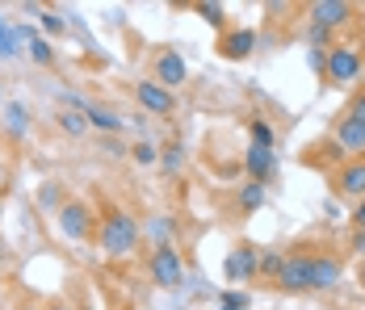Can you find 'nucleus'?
<instances>
[{"instance_id":"1","label":"nucleus","mask_w":365,"mask_h":310,"mask_svg":"<svg viewBox=\"0 0 365 310\" xmlns=\"http://www.w3.org/2000/svg\"><path fill=\"white\" fill-rule=\"evenodd\" d=\"M97 239H101V252H106L110 260H126V256L139 252V243H143V227L135 222V214H126V210H110V214L101 218Z\"/></svg>"},{"instance_id":"2","label":"nucleus","mask_w":365,"mask_h":310,"mask_svg":"<svg viewBox=\"0 0 365 310\" xmlns=\"http://www.w3.org/2000/svg\"><path fill=\"white\" fill-rule=\"evenodd\" d=\"M55 227H59V235L72 243H84L97 235V214L88 202H80V197H68L63 206L55 210Z\"/></svg>"},{"instance_id":"3","label":"nucleus","mask_w":365,"mask_h":310,"mask_svg":"<svg viewBox=\"0 0 365 310\" xmlns=\"http://www.w3.org/2000/svg\"><path fill=\"white\" fill-rule=\"evenodd\" d=\"M147 273L160 289H181L185 285V260L177 247H151L147 256Z\"/></svg>"},{"instance_id":"4","label":"nucleus","mask_w":365,"mask_h":310,"mask_svg":"<svg viewBox=\"0 0 365 310\" xmlns=\"http://www.w3.org/2000/svg\"><path fill=\"white\" fill-rule=\"evenodd\" d=\"M361 68L365 59L357 46H328V55H324V76L331 84H353L361 76Z\"/></svg>"},{"instance_id":"5","label":"nucleus","mask_w":365,"mask_h":310,"mask_svg":"<svg viewBox=\"0 0 365 310\" xmlns=\"http://www.w3.org/2000/svg\"><path fill=\"white\" fill-rule=\"evenodd\" d=\"M135 101L143 105L147 113H155V118H173V113H177V93L160 88L155 80H139V84H135Z\"/></svg>"},{"instance_id":"6","label":"nucleus","mask_w":365,"mask_h":310,"mask_svg":"<svg viewBox=\"0 0 365 310\" xmlns=\"http://www.w3.org/2000/svg\"><path fill=\"white\" fill-rule=\"evenodd\" d=\"M273 281H277V289H286V294H302V289H311V256L290 252L286 264H282V273L273 277Z\"/></svg>"},{"instance_id":"7","label":"nucleus","mask_w":365,"mask_h":310,"mask_svg":"<svg viewBox=\"0 0 365 310\" xmlns=\"http://www.w3.org/2000/svg\"><path fill=\"white\" fill-rule=\"evenodd\" d=\"M307 13H311V26H319V30H336L353 17V9L344 0H315V4H307Z\"/></svg>"},{"instance_id":"8","label":"nucleus","mask_w":365,"mask_h":310,"mask_svg":"<svg viewBox=\"0 0 365 310\" xmlns=\"http://www.w3.org/2000/svg\"><path fill=\"white\" fill-rule=\"evenodd\" d=\"M256 260H260V252L244 243V247H235V252L222 260V273H227V281H235V285H240V281H252L256 277Z\"/></svg>"},{"instance_id":"9","label":"nucleus","mask_w":365,"mask_h":310,"mask_svg":"<svg viewBox=\"0 0 365 310\" xmlns=\"http://www.w3.org/2000/svg\"><path fill=\"white\" fill-rule=\"evenodd\" d=\"M185 76H189V68H185V59L177 55V51H164V55H155V84L160 88H177V84H185Z\"/></svg>"},{"instance_id":"10","label":"nucleus","mask_w":365,"mask_h":310,"mask_svg":"<svg viewBox=\"0 0 365 310\" xmlns=\"http://www.w3.org/2000/svg\"><path fill=\"white\" fill-rule=\"evenodd\" d=\"M336 193H340V197L361 202V197H365V160H349V164L336 172Z\"/></svg>"},{"instance_id":"11","label":"nucleus","mask_w":365,"mask_h":310,"mask_svg":"<svg viewBox=\"0 0 365 310\" xmlns=\"http://www.w3.org/2000/svg\"><path fill=\"white\" fill-rule=\"evenodd\" d=\"M244 168H248V176H252L256 185H269L273 172H277V155H273V151H264V147H252V143H248V151H244Z\"/></svg>"},{"instance_id":"12","label":"nucleus","mask_w":365,"mask_h":310,"mask_svg":"<svg viewBox=\"0 0 365 310\" xmlns=\"http://www.w3.org/2000/svg\"><path fill=\"white\" fill-rule=\"evenodd\" d=\"M336 147H340L344 155H357V160H361V151H365V122H357V118H340V122H336Z\"/></svg>"},{"instance_id":"13","label":"nucleus","mask_w":365,"mask_h":310,"mask_svg":"<svg viewBox=\"0 0 365 310\" xmlns=\"http://www.w3.org/2000/svg\"><path fill=\"white\" fill-rule=\"evenodd\" d=\"M340 260L336 256H311V289H319V294H328L340 285Z\"/></svg>"},{"instance_id":"14","label":"nucleus","mask_w":365,"mask_h":310,"mask_svg":"<svg viewBox=\"0 0 365 310\" xmlns=\"http://www.w3.org/2000/svg\"><path fill=\"white\" fill-rule=\"evenodd\" d=\"M256 51V34L252 30H227L219 38V55L222 59H231V63H240V59H248Z\"/></svg>"},{"instance_id":"15","label":"nucleus","mask_w":365,"mask_h":310,"mask_svg":"<svg viewBox=\"0 0 365 310\" xmlns=\"http://www.w3.org/2000/svg\"><path fill=\"white\" fill-rule=\"evenodd\" d=\"M13 38H17V42H26V51H30V59H34L38 68H51V63H55L51 42H46V38H38L30 26H17V30H13Z\"/></svg>"},{"instance_id":"16","label":"nucleus","mask_w":365,"mask_h":310,"mask_svg":"<svg viewBox=\"0 0 365 310\" xmlns=\"http://www.w3.org/2000/svg\"><path fill=\"white\" fill-rule=\"evenodd\" d=\"M84 122H88V130H101V135H110V138L122 130V118L113 109H106V105H88L84 109Z\"/></svg>"},{"instance_id":"17","label":"nucleus","mask_w":365,"mask_h":310,"mask_svg":"<svg viewBox=\"0 0 365 310\" xmlns=\"http://www.w3.org/2000/svg\"><path fill=\"white\" fill-rule=\"evenodd\" d=\"M4 130L13 138H26V130H30V109L21 101H9L4 105Z\"/></svg>"},{"instance_id":"18","label":"nucleus","mask_w":365,"mask_h":310,"mask_svg":"<svg viewBox=\"0 0 365 310\" xmlns=\"http://www.w3.org/2000/svg\"><path fill=\"white\" fill-rule=\"evenodd\" d=\"M147 235L155 239V247H173V239H177V218H168V214H155V218L147 222Z\"/></svg>"},{"instance_id":"19","label":"nucleus","mask_w":365,"mask_h":310,"mask_svg":"<svg viewBox=\"0 0 365 310\" xmlns=\"http://www.w3.org/2000/svg\"><path fill=\"white\" fill-rule=\"evenodd\" d=\"M248 135H252V147H264V151H273V143H277V130L264 118H256L252 126H248Z\"/></svg>"},{"instance_id":"20","label":"nucleus","mask_w":365,"mask_h":310,"mask_svg":"<svg viewBox=\"0 0 365 310\" xmlns=\"http://www.w3.org/2000/svg\"><path fill=\"white\" fill-rule=\"evenodd\" d=\"M197 17L206 26H215V30H227V13H222V4H215V0H197Z\"/></svg>"},{"instance_id":"21","label":"nucleus","mask_w":365,"mask_h":310,"mask_svg":"<svg viewBox=\"0 0 365 310\" xmlns=\"http://www.w3.org/2000/svg\"><path fill=\"white\" fill-rule=\"evenodd\" d=\"M282 264H286V252H260V260H256V277H277L282 273Z\"/></svg>"},{"instance_id":"22","label":"nucleus","mask_w":365,"mask_h":310,"mask_svg":"<svg viewBox=\"0 0 365 310\" xmlns=\"http://www.w3.org/2000/svg\"><path fill=\"white\" fill-rule=\"evenodd\" d=\"M59 130H68L72 138H80L88 130V122H84V113H76V109H59Z\"/></svg>"},{"instance_id":"23","label":"nucleus","mask_w":365,"mask_h":310,"mask_svg":"<svg viewBox=\"0 0 365 310\" xmlns=\"http://www.w3.org/2000/svg\"><path fill=\"white\" fill-rule=\"evenodd\" d=\"M240 206L248 210V214L264 206V185H256V180H248V185L240 189Z\"/></svg>"},{"instance_id":"24","label":"nucleus","mask_w":365,"mask_h":310,"mask_svg":"<svg viewBox=\"0 0 365 310\" xmlns=\"http://www.w3.org/2000/svg\"><path fill=\"white\" fill-rule=\"evenodd\" d=\"M38 26H42L46 34H63V30H68V21H63L59 13H51V9H38Z\"/></svg>"},{"instance_id":"25","label":"nucleus","mask_w":365,"mask_h":310,"mask_svg":"<svg viewBox=\"0 0 365 310\" xmlns=\"http://www.w3.org/2000/svg\"><path fill=\"white\" fill-rule=\"evenodd\" d=\"M17 55V38H13V26L0 21V59H13Z\"/></svg>"},{"instance_id":"26","label":"nucleus","mask_w":365,"mask_h":310,"mask_svg":"<svg viewBox=\"0 0 365 310\" xmlns=\"http://www.w3.org/2000/svg\"><path fill=\"white\" fill-rule=\"evenodd\" d=\"M181 147H177V143H173V147H168V151H164V155H160V168H164V172H177V168H181Z\"/></svg>"},{"instance_id":"27","label":"nucleus","mask_w":365,"mask_h":310,"mask_svg":"<svg viewBox=\"0 0 365 310\" xmlns=\"http://www.w3.org/2000/svg\"><path fill=\"white\" fill-rule=\"evenodd\" d=\"M130 151H135V160H139V164H160V151H155L151 143H135Z\"/></svg>"},{"instance_id":"28","label":"nucleus","mask_w":365,"mask_h":310,"mask_svg":"<svg viewBox=\"0 0 365 310\" xmlns=\"http://www.w3.org/2000/svg\"><path fill=\"white\" fill-rule=\"evenodd\" d=\"M63 202H68V197H63V189H59V185L51 180V185L42 189V206H63Z\"/></svg>"},{"instance_id":"29","label":"nucleus","mask_w":365,"mask_h":310,"mask_svg":"<svg viewBox=\"0 0 365 310\" xmlns=\"http://www.w3.org/2000/svg\"><path fill=\"white\" fill-rule=\"evenodd\" d=\"M349 118L365 122V93H357V97H353V105H349Z\"/></svg>"},{"instance_id":"30","label":"nucleus","mask_w":365,"mask_h":310,"mask_svg":"<svg viewBox=\"0 0 365 310\" xmlns=\"http://www.w3.org/2000/svg\"><path fill=\"white\" fill-rule=\"evenodd\" d=\"M353 231H365V197L353 206Z\"/></svg>"},{"instance_id":"31","label":"nucleus","mask_w":365,"mask_h":310,"mask_svg":"<svg viewBox=\"0 0 365 310\" xmlns=\"http://www.w3.org/2000/svg\"><path fill=\"white\" fill-rule=\"evenodd\" d=\"M349 247H353V252H357V256L365 260V231H353V239H349Z\"/></svg>"},{"instance_id":"32","label":"nucleus","mask_w":365,"mask_h":310,"mask_svg":"<svg viewBox=\"0 0 365 310\" xmlns=\"http://www.w3.org/2000/svg\"><path fill=\"white\" fill-rule=\"evenodd\" d=\"M324 55H328V51H311V68L315 71H324Z\"/></svg>"},{"instance_id":"33","label":"nucleus","mask_w":365,"mask_h":310,"mask_svg":"<svg viewBox=\"0 0 365 310\" xmlns=\"http://www.w3.org/2000/svg\"><path fill=\"white\" fill-rule=\"evenodd\" d=\"M42 310H72V306H63V302H51V306H42Z\"/></svg>"},{"instance_id":"34","label":"nucleus","mask_w":365,"mask_h":310,"mask_svg":"<svg viewBox=\"0 0 365 310\" xmlns=\"http://www.w3.org/2000/svg\"><path fill=\"white\" fill-rule=\"evenodd\" d=\"M357 281H361V289H365V260H361V269H357Z\"/></svg>"},{"instance_id":"35","label":"nucleus","mask_w":365,"mask_h":310,"mask_svg":"<svg viewBox=\"0 0 365 310\" xmlns=\"http://www.w3.org/2000/svg\"><path fill=\"white\" fill-rule=\"evenodd\" d=\"M0 214H4V193H0Z\"/></svg>"},{"instance_id":"36","label":"nucleus","mask_w":365,"mask_h":310,"mask_svg":"<svg viewBox=\"0 0 365 310\" xmlns=\"http://www.w3.org/2000/svg\"><path fill=\"white\" fill-rule=\"evenodd\" d=\"M17 310H34V306H17Z\"/></svg>"},{"instance_id":"37","label":"nucleus","mask_w":365,"mask_h":310,"mask_svg":"<svg viewBox=\"0 0 365 310\" xmlns=\"http://www.w3.org/2000/svg\"><path fill=\"white\" fill-rule=\"evenodd\" d=\"M0 252H4V243H0Z\"/></svg>"},{"instance_id":"38","label":"nucleus","mask_w":365,"mask_h":310,"mask_svg":"<svg viewBox=\"0 0 365 310\" xmlns=\"http://www.w3.org/2000/svg\"><path fill=\"white\" fill-rule=\"evenodd\" d=\"M84 310H88V306H84Z\"/></svg>"}]
</instances>
